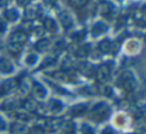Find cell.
<instances>
[{
  "mask_svg": "<svg viewBox=\"0 0 146 134\" xmlns=\"http://www.w3.org/2000/svg\"><path fill=\"white\" fill-rule=\"evenodd\" d=\"M19 81L18 78H11V79L5 80L2 83H0V97L14 91L15 89L18 88Z\"/></svg>",
  "mask_w": 146,
  "mask_h": 134,
  "instance_id": "3",
  "label": "cell"
},
{
  "mask_svg": "<svg viewBox=\"0 0 146 134\" xmlns=\"http://www.w3.org/2000/svg\"><path fill=\"white\" fill-rule=\"evenodd\" d=\"M118 84L120 85V87L123 88L127 92H132L136 88L135 78L130 71H125L120 75Z\"/></svg>",
  "mask_w": 146,
  "mask_h": 134,
  "instance_id": "2",
  "label": "cell"
},
{
  "mask_svg": "<svg viewBox=\"0 0 146 134\" xmlns=\"http://www.w3.org/2000/svg\"><path fill=\"white\" fill-rule=\"evenodd\" d=\"M9 0H0V7H4L8 3Z\"/></svg>",
  "mask_w": 146,
  "mask_h": 134,
  "instance_id": "44",
  "label": "cell"
},
{
  "mask_svg": "<svg viewBox=\"0 0 146 134\" xmlns=\"http://www.w3.org/2000/svg\"><path fill=\"white\" fill-rule=\"evenodd\" d=\"M81 133L82 134H95V130L92 126L87 123H83L81 125Z\"/></svg>",
  "mask_w": 146,
  "mask_h": 134,
  "instance_id": "26",
  "label": "cell"
},
{
  "mask_svg": "<svg viewBox=\"0 0 146 134\" xmlns=\"http://www.w3.org/2000/svg\"><path fill=\"white\" fill-rule=\"evenodd\" d=\"M59 17V20H60L61 24L63 25L65 29H69L73 24V20H72V17L70 16L68 12L66 11H62V12L59 13L58 15Z\"/></svg>",
  "mask_w": 146,
  "mask_h": 134,
  "instance_id": "7",
  "label": "cell"
},
{
  "mask_svg": "<svg viewBox=\"0 0 146 134\" xmlns=\"http://www.w3.org/2000/svg\"><path fill=\"white\" fill-rule=\"evenodd\" d=\"M6 129V122L4 121L2 117H0V130H5Z\"/></svg>",
  "mask_w": 146,
  "mask_h": 134,
  "instance_id": "40",
  "label": "cell"
},
{
  "mask_svg": "<svg viewBox=\"0 0 146 134\" xmlns=\"http://www.w3.org/2000/svg\"><path fill=\"white\" fill-rule=\"evenodd\" d=\"M43 25H44V28L46 29L49 32H56L57 31V24L52 18L50 17H47V18L44 19V22H43Z\"/></svg>",
  "mask_w": 146,
  "mask_h": 134,
  "instance_id": "15",
  "label": "cell"
},
{
  "mask_svg": "<svg viewBox=\"0 0 146 134\" xmlns=\"http://www.w3.org/2000/svg\"><path fill=\"white\" fill-rule=\"evenodd\" d=\"M16 117L21 120H28L29 119V115H28V113H27L26 110H25V111H17Z\"/></svg>",
  "mask_w": 146,
  "mask_h": 134,
  "instance_id": "33",
  "label": "cell"
},
{
  "mask_svg": "<svg viewBox=\"0 0 146 134\" xmlns=\"http://www.w3.org/2000/svg\"><path fill=\"white\" fill-rule=\"evenodd\" d=\"M18 88H19V90H20V92L22 94H27L29 90H30V84H29V82L26 81V80L19 81Z\"/></svg>",
  "mask_w": 146,
  "mask_h": 134,
  "instance_id": "25",
  "label": "cell"
},
{
  "mask_svg": "<svg viewBox=\"0 0 146 134\" xmlns=\"http://www.w3.org/2000/svg\"><path fill=\"white\" fill-rule=\"evenodd\" d=\"M118 50H119V43H118L117 41H115V42H112L111 51H110V53H111V54H116Z\"/></svg>",
  "mask_w": 146,
  "mask_h": 134,
  "instance_id": "35",
  "label": "cell"
},
{
  "mask_svg": "<svg viewBox=\"0 0 146 134\" xmlns=\"http://www.w3.org/2000/svg\"><path fill=\"white\" fill-rule=\"evenodd\" d=\"M15 108H16V101H15L14 99L5 100V101L0 105V110H2V111H5V112L12 111Z\"/></svg>",
  "mask_w": 146,
  "mask_h": 134,
  "instance_id": "14",
  "label": "cell"
},
{
  "mask_svg": "<svg viewBox=\"0 0 146 134\" xmlns=\"http://www.w3.org/2000/svg\"><path fill=\"white\" fill-rule=\"evenodd\" d=\"M37 60H38V57H37L36 54H34V53H30V54H28V56L25 58V63H26L27 65H34L35 63L37 62Z\"/></svg>",
  "mask_w": 146,
  "mask_h": 134,
  "instance_id": "27",
  "label": "cell"
},
{
  "mask_svg": "<svg viewBox=\"0 0 146 134\" xmlns=\"http://www.w3.org/2000/svg\"><path fill=\"white\" fill-rule=\"evenodd\" d=\"M111 45L112 42L108 39H105V40H102L101 42L98 45V48H99V51L102 53H110L111 51Z\"/></svg>",
  "mask_w": 146,
  "mask_h": 134,
  "instance_id": "17",
  "label": "cell"
},
{
  "mask_svg": "<svg viewBox=\"0 0 146 134\" xmlns=\"http://www.w3.org/2000/svg\"><path fill=\"white\" fill-rule=\"evenodd\" d=\"M54 63H55V60L53 58H47L46 60H44V62L41 64L40 69H42V68H45V67L51 66V65H53Z\"/></svg>",
  "mask_w": 146,
  "mask_h": 134,
  "instance_id": "34",
  "label": "cell"
},
{
  "mask_svg": "<svg viewBox=\"0 0 146 134\" xmlns=\"http://www.w3.org/2000/svg\"><path fill=\"white\" fill-rule=\"evenodd\" d=\"M73 38L75 39V40H78V41L83 40V38H84V33H82V32L76 33V34L73 35Z\"/></svg>",
  "mask_w": 146,
  "mask_h": 134,
  "instance_id": "38",
  "label": "cell"
},
{
  "mask_svg": "<svg viewBox=\"0 0 146 134\" xmlns=\"http://www.w3.org/2000/svg\"><path fill=\"white\" fill-rule=\"evenodd\" d=\"M110 113H111V109L110 107L104 102L98 103L92 108L91 112H90V118L96 122H101L106 120L109 117Z\"/></svg>",
  "mask_w": 146,
  "mask_h": 134,
  "instance_id": "1",
  "label": "cell"
},
{
  "mask_svg": "<svg viewBox=\"0 0 146 134\" xmlns=\"http://www.w3.org/2000/svg\"><path fill=\"white\" fill-rule=\"evenodd\" d=\"M89 53V49H88V46H84V47H80L76 50V54L79 57H84L86 55H88Z\"/></svg>",
  "mask_w": 146,
  "mask_h": 134,
  "instance_id": "30",
  "label": "cell"
},
{
  "mask_svg": "<svg viewBox=\"0 0 146 134\" xmlns=\"http://www.w3.org/2000/svg\"><path fill=\"white\" fill-rule=\"evenodd\" d=\"M100 92H101L103 95L108 96V97H109V96H111L112 93H113V91H112V88L110 87V86H108V85L102 86L101 89H100Z\"/></svg>",
  "mask_w": 146,
  "mask_h": 134,
  "instance_id": "31",
  "label": "cell"
},
{
  "mask_svg": "<svg viewBox=\"0 0 146 134\" xmlns=\"http://www.w3.org/2000/svg\"><path fill=\"white\" fill-rule=\"evenodd\" d=\"M80 69H81V72H83L84 74H89L90 69H91V66L88 64H82L81 67H80Z\"/></svg>",
  "mask_w": 146,
  "mask_h": 134,
  "instance_id": "36",
  "label": "cell"
},
{
  "mask_svg": "<svg viewBox=\"0 0 146 134\" xmlns=\"http://www.w3.org/2000/svg\"><path fill=\"white\" fill-rule=\"evenodd\" d=\"M114 123L117 126H123L126 123V118L123 115H117L114 119Z\"/></svg>",
  "mask_w": 146,
  "mask_h": 134,
  "instance_id": "32",
  "label": "cell"
},
{
  "mask_svg": "<svg viewBox=\"0 0 146 134\" xmlns=\"http://www.w3.org/2000/svg\"><path fill=\"white\" fill-rule=\"evenodd\" d=\"M8 51L10 54L17 56L20 54V52L22 51V45L16 44V43H9L8 44Z\"/></svg>",
  "mask_w": 146,
  "mask_h": 134,
  "instance_id": "20",
  "label": "cell"
},
{
  "mask_svg": "<svg viewBox=\"0 0 146 134\" xmlns=\"http://www.w3.org/2000/svg\"><path fill=\"white\" fill-rule=\"evenodd\" d=\"M10 131L12 134H28L29 129L26 125L21 123H14L11 125Z\"/></svg>",
  "mask_w": 146,
  "mask_h": 134,
  "instance_id": "10",
  "label": "cell"
},
{
  "mask_svg": "<svg viewBox=\"0 0 146 134\" xmlns=\"http://www.w3.org/2000/svg\"><path fill=\"white\" fill-rule=\"evenodd\" d=\"M49 46H50V41L48 39H41L36 43L35 48L40 52H43V51H46L49 48Z\"/></svg>",
  "mask_w": 146,
  "mask_h": 134,
  "instance_id": "19",
  "label": "cell"
},
{
  "mask_svg": "<svg viewBox=\"0 0 146 134\" xmlns=\"http://www.w3.org/2000/svg\"><path fill=\"white\" fill-rule=\"evenodd\" d=\"M100 12H101L102 15L104 16H108L112 13V6L109 4L108 2H103L100 4Z\"/></svg>",
  "mask_w": 146,
  "mask_h": 134,
  "instance_id": "23",
  "label": "cell"
},
{
  "mask_svg": "<svg viewBox=\"0 0 146 134\" xmlns=\"http://www.w3.org/2000/svg\"><path fill=\"white\" fill-rule=\"evenodd\" d=\"M87 110H88L87 104L81 103V104H77V105L73 106L70 109V113L72 114V116L77 117V116H80V115H82V114H84Z\"/></svg>",
  "mask_w": 146,
  "mask_h": 134,
  "instance_id": "9",
  "label": "cell"
},
{
  "mask_svg": "<svg viewBox=\"0 0 146 134\" xmlns=\"http://www.w3.org/2000/svg\"><path fill=\"white\" fill-rule=\"evenodd\" d=\"M95 74H96L97 80H99L100 82L107 81L110 78V76H111V65H110L109 63L101 64L97 68Z\"/></svg>",
  "mask_w": 146,
  "mask_h": 134,
  "instance_id": "4",
  "label": "cell"
},
{
  "mask_svg": "<svg viewBox=\"0 0 146 134\" xmlns=\"http://www.w3.org/2000/svg\"><path fill=\"white\" fill-rule=\"evenodd\" d=\"M81 93L86 94V95H94L98 92V89H96L94 86H88V87H85L84 89H81Z\"/></svg>",
  "mask_w": 146,
  "mask_h": 134,
  "instance_id": "28",
  "label": "cell"
},
{
  "mask_svg": "<svg viewBox=\"0 0 146 134\" xmlns=\"http://www.w3.org/2000/svg\"><path fill=\"white\" fill-rule=\"evenodd\" d=\"M60 127L62 128V130L66 133H72L75 130V125L74 123L71 121H62Z\"/></svg>",
  "mask_w": 146,
  "mask_h": 134,
  "instance_id": "21",
  "label": "cell"
},
{
  "mask_svg": "<svg viewBox=\"0 0 146 134\" xmlns=\"http://www.w3.org/2000/svg\"><path fill=\"white\" fill-rule=\"evenodd\" d=\"M25 17L28 21H31L39 16V9L35 6H28L25 9Z\"/></svg>",
  "mask_w": 146,
  "mask_h": 134,
  "instance_id": "11",
  "label": "cell"
},
{
  "mask_svg": "<svg viewBox=\"0 0 146 134\" xmlns=\"http://www.w3.org/2000/svg\"><path fill=\"white\" fill-rule=\"evenodd\" d=\"M33 134H44V130L43 128L41 127H35L34 128V131H33Z\"/></svg>",
  "mask_w": 146,
  "mask_h": 134,
  "instance_id": "41",
  "label": "cell"
},
{
  "mask_svg": "<svg viewBox=\"0 0 146 134\" xmlns=\"http://www.w3.org/2000/svg\"><path fill=\"white\" fill-rule=\"evenodd\" d=\"M62 123V120L60 118H52L50 120H47V126L46 127L52 128V129H56Z\"/></svg>",
  "mask_w": 146,
  "mask_h": 134,
  "instance_id": "24",
  "label": "cell"
},
{
  "mask_svg": "<svg viewBox=\"0 0 146 134\" xmlns=\"http://www.w3.org/2000/svg\"><path fill=\"white\" fill-rule=\"evenodd\" d=\"M30 1L31 0H16L17 4H18L19 6H25V5L28 4Z\"/></svg>",
  "mask_w": 146,
  "mask_h": 134,
  "instance_id": "39",
  "label": "cell"
},
{
  "mask_svg": "<svg viewBox=\"0 0 146 134\" xmlns=\"http://www.w3.org/2000/svg\"><path fill=\"white\" fill-rule=\"evenodd\" d=\"M14 71V66L12 62L6 57H1L0 58V72L4 74H8Z\"/></svg>",
  "mask_w": 146,
  "mask_h": 134,
  "instance_id": "6",
  "label": "cell"
},
{
  "mask_svg": "<svg viewBox=\"0 0 146 134\" xmlns=\"http://www.w3.org/2000/svg\"><path fill=\"white\" fill-rule=\"evenodd\" d=\"M44 2L47 5H54L55 2H56V0H44Z\"/></svg>",
  "mask_w": 146,
  "mask_h": 134,
  "instance_id": "43",
  "label": "cell"
},
{
  "mask_svg": "<svg viewBox=\"0 0 146 134\" xmlns=\"http://www.w3.org/2000/svg\"><path fill=\"white\" fill-rule=\"evenodd\" d=\"M5 29H6V26H5V24L2 22V21H0V34L4 32Z\"/></svg>",
  "mask_w": 146,
  "mask_h": 134,
  "instance_id": "42",
  "label": "cell"
},
{
  "mask_svg": "<svg viewBox=\"0 0 146 134\" xmlns=\"http://www.w3.org/2000/svg\"><path fill=\"white\" fill-rule=\"evenodd\" d=\"M51 77H53L54 79L58 80V81L62 82H70V76L64 71H55L53 73H51Z\"/></svg>",
  "mask_w": 146,
  "mask_h": 134,
  "instance_id": "16",
  "label": "cell"
},
{
  "mask_svg": "<svg viewBox=\"0 0 146 134\" xmlns=\"http://www.w3.org/2000/svg\"><path fill=\"white\" fill-rule=\"evenodd\" d=\"M69 1H70V3L73 5V6L83 7V6H85V5L87 4L89 0H69Z\"/></svg>",
  "mask_w": 146,
  "mask_h": 134,
  "instance_id": "29",
  "label": "cell"
},
{
  "mask_svg": "<svg viewBox=\"0 0 146 134\" xmlns=\"http://www.w3.org/2000/svg\"><path fill=\"white\" fill-rule=\"evenodd\" d=\"M0 45H1V39H0Z\"/></svg>",
  "mask_w": 146,
  "mask_h": 134,
  "instance_id": "45",
  "label": "cell"
},
{
  "mask_svg": "<svg viewBox=\"0 0 146 134\" xmlns=\"http://www.w3.org/2000/svg\"><path fill=\"white\" fill-rule=\"evenodd\" d=\"M107 31V26H106L104 23L102 22H98L92 27V30H91V33L93 36L97 37V36H100V35L104 34V33Z\"/></svg>",
  "mask_w": 146,
  "mask_h": 134,
  "instance_id": "13",
  "label": "cell"
},
{
  "mask_svg": "<svg viewBox=\"0 0 146 134\" xmlns=\"http://www.w3.org/2000/svg\"><path fill=\"white\" fill-rule=\"evenodd\" d=\"M4 16L8 21L14 22L18 18V12L15 9H9V10H6V12L4 13Z\"/></svg>",
  "mask_w": 146,
  "mask_h": 134,
  "instance_id": "22",
  "label": "cell"
},
{
  "mask_svg": "<svg viewBox=\"0 0 146 134\" xmlns=\"http://www.w3.org/2000/svg\"><path fill=\"white\" fill-rule=\"evenodd\" d=\"M101 134H117V133L114 131L113 128L110 127V126H108V127H106L105 129L101 132Z\"/></svg>",
  "mask_w": 146,
  "mask_h": 134,
  "instance_id": "37",
  "label": "cell"
},
{
  "mask_svg": "<svg viewBox=\"0 0 146 134\" xmlns=\"http://www.w3.org/2000/svg\"><path fill=\"white\" fill-rule=\"evenodd\" d=\"M48 109L49 111L53 112V113H58V112L62 111L63 104L62 102L57 99H51L48 103Z\"/></svg>",
  "mask_w": 146,
  "mask_h": 134,
  "instance_id": "12",
  "label": "cell"
},
{
  "mask_svg": "<svg viewBox=\"0 0 146 134\" xmlns=\"http://www.w3.org/2000/svg\"><path fill=\"white\" fill-rule=\"evenodd\" d=\"M38 107H39V104L31 99L25 101L24 103V108L27 112H37L38 111Z\"/></svg>",
  "mask_w": 146,
  "mask_h": 134,
  "instance_id": "18",
  "label": "cell"
},
{
  "mask_svg": "<svg viewBox=\"0 0 146 134\" xmlns=\"http://www.w3.org/2000/svg\"><path fill=\"white\" fill-rule=\"evenodd\" d=\"M28 39L26 32L24 31H15L9 37V43H16V44H24Z\"/></svg>",
  "mask_w": 146,
  "mask_h": 134,
  "instance_id": "5",
  "label": "cell"
},
{
  "mask_svg": "<svg viewBox=\"0 0 146 134\" xmlns=\"http://www.w3.org/2000/svg\"><path fill=\"white\" fill-rule=\"evenodd\" d=\"M32 89H33V93H34V95L36 96L37 98L43 99V98L46 97L47 90L45 89V87L42 84L38 83V82H34L32 86Z\"/></svg>",
  "mask_w": 146,
  "mask_h": 134,
  "instance_id": "8",
  "label": "cell"
}]
</instances>
